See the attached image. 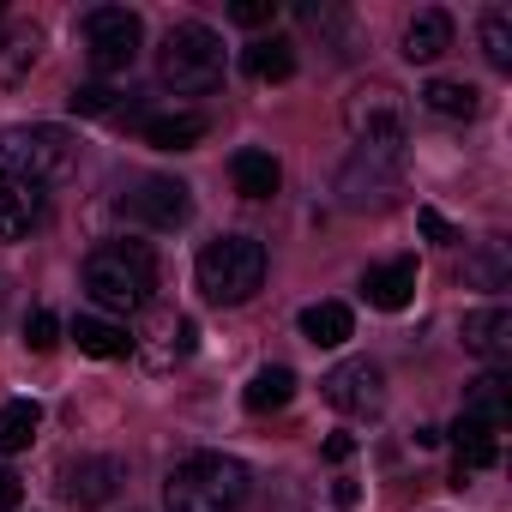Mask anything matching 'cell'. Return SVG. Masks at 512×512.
<instances>
[{"label": "cell", "instance_id": "cell-4", "mask_svg": "<svg viewBox=\"0 0 512 512\" xmlns=\"http://www.w3.org/2000/svg\"><path fill=\"white\" fill-rule=\"evenodd\" d=\"M260 284H266V241H253V235H217V241H205V253H199V290H205V302L241 308V302L260 296Z\"/></svg>", "mask_w": 512, "mask_h": 512}, {"label": "cell", "instance_id": "cell-30", "mask_svg": "<svg viewBox=\"0 0 512 512\" xmlns=\"http://www.w3.org/2000/svg\"><path fill=\"white\" fill-rule=\"evenodd\" d=\"M67 109H73V115H85V121H97V115H115V109H121V91H115V85H103V79H97V85H73Z\"/></svg>", "mask_w": 512, "mask_h": 512}, {"label": "cell", "instance_id": "cell-11", "mask_svg": "<svg viewBox=\"0 0 512 512\" xmlns=\"http://www.w3.org/2000/svg\"><path fill=\"white\" fill-rule=\"evenodd\" d=\"M464 350L482 356L488 368H500V362L512 356V308H506V302L470 308V314H464Z\"/></svg>", "mask_w": 512, "mask_h": 512}, {"label": "cell", "instance_id": "cell-9", "mask_svg": "<svg viewBox=\"0 0 512 512\" xmlns=\"http://www.w3.org/2000/svg\"><path fill=\"white\" fill-rule=\"evenodd\" d=\"M127 217L169 235V229H181V223L193 217V193H187V181H175V175H145V181H133V193H127Z\"/></svg>", "mask_w": 512, "mask_h": 512}, {"label": "cell", "instance_id": "cell-33", "mask_svg": "<svg viewBox=\"0 0 512 512\" xmlns=\"http://www.w3.org/2000/svg\"><path fill=\"white\" fill-rule=\"evenodd\" d=\"M416 223H422V235H428L434 247H458V241H464V235H458V229H452L434 205H422V211H416Z\"/></svg>", "mask_w": 512, "mask_h": 512}, {"label": "cell", "instance_id": "cell-3", "mask_svg": "<svg viewBox=\"0 0 512 512\" xmlns=\"http://www.w3.org/2000/svg\"><path fill=\"white\" fill-rule=\"evenodd\" d=\"M0 169L31 181V187H61L79 175V139L67 127H49V121L7 127L0 133Z\"/></svg>", "mask_w": 512, "mask_h": 512}, {"label": "cell", "instance_id": "cell-31", "mask_svg": "<svg viewBox=\"0 0 512 512\" xmlns=\"http://www.w3.org/2000/svg\"><path fill=\"white\" fill-rule=\"evenodd\" d=\"M25 344H31V350H55V344H61V320H55L49 308H31V314H25Z\"/></svg>", "mask_w": 512, "mask_h": 512}, {"label": "cell", "instance_id": "cell-32", "mask_svg": "<svg viewBox=\"0 0 512 512\" xmlns=\"http://www.w3.org/2000/svg\"><path fill=\"white\" fill-rule=\"evenodd\" d=\"M229 19H235V25H247V31H260V25H272V19H278V0H235Z\"/></svg>", "mask_w": 512, "mask_h": 512}, {"label": "cell", "instance_id": "cell-2", "mask_svg": "<svg viewBox=\"0 0 512 512\" xmlns=\"http://www.w3.org/2000/svg\"><path fill=\"white\" fill-rule=\"evenodd\" d=\"M247 494H253V470L229 452H193L163 482L169 512H235Z\"/></svg>", "mask_w": 512, "mask_h": 512}, {"label": "cell", "instance_id": "cell-13", "mask_svg": "<svg viewBox=\"0 0 512 512\" xmlns=\"http://www.w3.org/2000/svg\"><path fill=\"white\" fill-rule=\"evenodd\" d=\"M43 223V187L0 169V241H19Z\"/></svg>", "mask_w": 512, "mask_h": 512}, {"label": "cell", "instance_id": "cell-16", "mask_svg": "<svg viewBox=\"0 0 512 512\" xmlns=\"http://www.w3.org/2000/svg\"><path fill=\"white\" fill-rule=\"evenodd\" d=\"M452 49V13L446 7H422L410 25H404V61L410 67H428Z\"/></svg>", "mask_w": 512, "mask_h": 512}, {"label": "cell", "instance_id": "cell-1", "mask_svg": "<svg viewBox=\"0 0 512 512\" xmlns=\"http://www.w3.org/2000/svg\"><path fill=\"white\" fill-rule=\"evenodd\" d=\"M85 296L127 320V314H145L151 296H157V253L145 241H103L91 247V260H85Z\"/></svg>", "mask_w": 512, "mask_h": 512}, {"label": "cell", "instance_id": "cell-35", "mask_svg": "<svg viewBox=\"0 0 512 512\" xmlns=\"http://www.w3.org/2000/svg\"><path fill=\"white\" fill-rule=\"evenodd\" d=\"M326 458H332V464L356 458V434H326Z\"/></svg>", "mask_w": 512, "mask_h": 512}, {"label": "cell", "instance_id": "cell-34", "mask_svg": "<svg viewBox=\"0 0 512 512\" xmlns=\"http://www.w3.org/2000/svg\"><path fill=\"white\" fill-rule=\"evenodd\" d=\"M19 506H25V482L0 464V512H19Z\"/></svg>", "mask_w": 512, "mask_h": 512}, {"label": "cell", "instance_id": "cell-5", "mask_svg": "<svg viewBox=\"0 0 512 512\" xmlns=\"http://www.w3.org/2000/svg\"><path fill=\"white\" fill-rule=\"evenodd\" d=\"M157 79L169 91H211L223 79V37L211 25H199V19L175 25L163 37V49H157Z\"/></svg>", "mask_w": 512, "mask_h": 512}, {"label": "cell", "instance_id": "cell-22", "mask_svg": "<svg viewBox=\"0 0 512 512\" xmlns=\"http://www.w3.org/2000/svg\"><path fill=\"white\" fill-rule=\"evenodd\" d=\"M37 61H43V31L37 25H7L0 31V85L31 79Z\"/></svg>", "mask_w": 512, "mask_h": 512}, {"label": "cell", "instance_id": "cell-10", "mask_svg": "<svg viewBox=\"0 0 512 512\" xmlns=\"http://www.w3.org/2000/svg\"><path fill=\"white\" fill-rule=\"evenodd\" d=\"M320 392H326V404L344 410V416H374V410L386 404V374H380V362L350 356V362H338V368L320 380Z\"/></svg>", "mask_w": 512, "mask_h": 512}, {"label": "cell", "instance_id": "cell-6", "mask_svg": "<svg viewBox=\"0 0 512 512\" xmlns=\"http://www.w3.org/2000/svg\"><path fill=\"white\" fill-rule=\"evenodd\" d=\"M344 127L356 133L362 157H386V163L404 157V103H398L392 85H362V91H350Z\"/></svg>", "mask_w": 512, "mask_h": 512}, {"label": "cell", "instance_id": "cell-21", "mask_svg": "<svg viewBox=\"0 0 512 512\" xmlns=\"http://www.w3.org/2000/svg\"><path fill=\"white\" fill-rule=\"evenodd\" d=\"M73 344H79L85 356H97V362L133 356V338H127V326H121V320H109V314H79V320H73Z\"/></svg>", "mask_w": 512, "mask_h": 512}, {"label": "cell", "instance_id": "cell-23", "mask_svg": "<svg viewBox=\"0 0 512 512\" xmlns=\"http://www.w3.org/2000/svg\"><path fill=\"white\" fill-rule=\"evenodd\" d=\"M241 73H247V79H260V85H284V79L296 73V43H284V37L247 43V49H241Z\"/></svg>", "mask_w": 512, "mask_h": 512}, {"label": "cell", "instance_id": "cell-26", "mask_svg": "<svg viewBox=\"0 0 512 512\" xmlns=\"http://www.w3.org/2000/svg\"><path fill=\"white\" fill-rule=\"evenodd\" d=\"M464 284H470V290H506V284H512V253H506V241H476V247H470Z\"/></svg>", "mask_w": 512, "mask_h": 512}, {"label": "cell", "instance_id": "cell-20", "mask_svg": "<svg viewBox=\"0 0 512 512\" xmlns=\"http://www.w3.org/2000/svg\"><path fill=\"white\" fill-rule=\"evenodd\" d=\"M211 133V121L199 109H169V115H145V145L157 151H193Z\"/></svg>", "mask_w": 512, "mask_h": 512}, {"label": "cell", "instance_id": "cell-8", "mask_svg": "<svg viewBox=\"0 0 512 512\" xmlns=\"http://www.w3.org/2000/svg\"><path fill=\"white\" fill-rule=\"evenodd\" d=\"M121 488H127V464H121L115 452H85V458H73V464L61 470V500L79 506V512L109 506Z\"/></svg>", "mask_w": 512, "mask_h": 512}, {"label": "cell", "instance_id": "cell-24", "mask_svg": "<svg viewBox=\"0 0 512 512\" xmlns=\"http://www.w3.org/2000/svg\"><path fill=\"white\" fill-rule=\"evenodd\" d=\"M296 398V368H284V362H272V368H260L247 380V392H241V404L253 410V416H272V410H284Z\"/></svg>", "mask_w": 512, "mask_h": 512}, {"label": "cell", "instance_id": "cell-7", "mask_svg": "<svg viewBox=\"0 0 512 512\" xmlns=\"http://www.w3.org/2000/svg\"><path fill=\"white\" fill-rule=\"evenodd\" d=\"M79 43H85V61L109 79V73H127L145 49V25L133 7H91L79 19Z\"/></svg>", "mask_w": 512, "mask_h": 512}, {"label": "cell", "instance_id": "cell-29", "mask_svg": "<svg viewBox=\"0 0 512 512\" xmlns=\"http://www.w3.org/2000/svg\"><path fill=\"white\" fill-rule=\"evenodd\" d=\"M476 31H482V55H488V67H494V73H512V13H506V7H488Z\"/></svg>", "mask_w": 512, "mask_h": 512}, {"label": "cell", "instance_id": "cell-17", "mask_svg": "<svg viewBox=\"0 0 512 512\" xmlns=\"http://www.w3.org/2000/svg\"><path fill=\"white\" fill-rule=\"evenodd\" d=\"M229 181H235V193H241V199H272V193H278V181H284V169H278V157H272V151L241 145V151L229 157Z\"/></svg>", "mask_w": 512, "mask_h": 512}, {"label": "cell", "instance_id": "cell-19", "mask_svg": "<svg viewBox=\"0 0 512 512\" xmlns=\"http://www.w3.org/2000/svg\"><path fill=\"white\" fill-rule=\"evenodd\" d=\"M452 440H458L452 488H464V482H470V470H488V464H500V440H494V428H482V422L458 416V422H452Z\"/></svg>", "mask_w": 512, "mask_h": 512}, {"label": "cell", "instance_id": "cell-18", "mask_svg": "<svg viewBox=\"0 0 512 512\" xmlns=\"http://www.w3.org/2000/svg\"><path fill=\"white\" fill-rule=\"evenodd\" d=\"M458 416H470V422H482V428H506V416H512V380L500 374V368H488L470 392H464V410Z\"/></svg>", "mask_w": 512, "mask_h": 512}, {"label": "cell", "instance_id": "cell-15", "mask_svg": "<svg viewBox=\"0 0 512 512\" xmlns=\"http://www.w3.org/2000/svg\"><path fill=\"white\" fill-rule=\"evenodd\" d=\"M193 344H199V326H193L187 314H163V320L151 326V344H133V350H139L145 368L163 374V368H175L181 356H193Z\"/></svg>", "mask_w": 512, "mask_h": 512}, {"label": "cell", "instance_id": "cell-25", "mask_svg": "<svg viewBox=\"0 0 512 512\" xmlns=\"http://www.w3.org/2000/svg\"><path fill=\"white\" fill-rule=\"evenodd\" d=\"M422 109L440 115V121H470V115L482 109V91L464 85V79H428V85H422Z\"/></svg>", "mask_w": 512, "mask_h": 512}, {"label": "cell", "instance_id": "cell-12", "mask_svg": "<svg viewBox=\"0 0 512 512\" xmlns=\"http://www.w3.org/2000/svg\"><path fill=\"white\" fill-rule=\"evenodd\" d=\"M362 296H368V308H380V314L410 308V302H416V260H386V266H368V272H362Z\"/></svg>", "mask_w": 512, "mask_h": 512}, {"label": "cell", "instance_id": "cell-14", "mask_svg": "<svg viewBox=\"0 0 512 512\" xmlns=\"http://www.w3.org/2000/svg\"><path fill=\"white\" fill-rule=\"evenodd\" d=\"M392 175H398V163H386V157H362L356 151V163L338 175V193H344V205H386L392 199Z\"/></svg>", "mask_w": 512, "mask_h": 512}, {"label": "cell", "instance_id": "cell-27", "mask_svg": "<svg viewBox=\"0 0 512 512\" xmlns=\"http://www.w3.org/2000/svg\"><path fill=\"white\" fill-rule=\"evenodd\" d=\"M350 332H356V320H350L344 302H314V308H302V338H308L314 350H338Z\"/></svg>", "mask_w": 512, "mask_h": 512}, {"label": "cell", "instance_id": "cell-28", "mask_svg": "<svg viewBox=\"0 0 512 512\" xmlns=\"http://www.w3.org/2000/svg\"><path fill=\"white\" fill-rule=\"evenodd\" d=\"M37 428H43V410H37L31 398H13V404H0V458L25 452V446L37 440Z\"/></svg>", "mask_w": 512, "mask_h": 512}]
</instances>
